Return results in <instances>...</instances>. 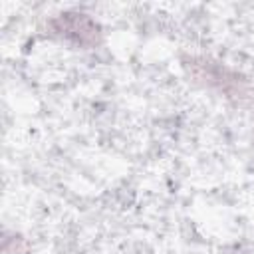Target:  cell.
I'll return each instance as SVG.
<instances>
[{
	"label": "cell",
	"instance_id": "obj_1",
	"mask_svg": "<svg viewBox=\"0 0 254 254\" xmlns=\"http://www.w3.org/2000/svg\"><path fill=\"white\" fill-rule=\"evenodd\" d=\"M56 32H60L67 40L77 42L79 46L97 42V26L89 18H85V14H62V18L56 20Z\"/></svg>",
	"mask_w": 254,
	"mask_h": 254
}]
</instances>
